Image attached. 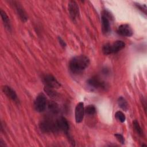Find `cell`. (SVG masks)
Returning a JSON list of instances; mask_svg holds the SVG:
<instances>
[{
	"label": "cell",
	"mask_w": 147,
	"mask_h": 147,
	"mask_svg": "<svg viewBox=\"0 0 147 147\" xmlns=\"http://www.w3.org/2000/svg\"><path fill=\"white\" fill-rule=\"evenodd\" d=\"M90 60L84 55H79L74 57L69 61V68L74 75L82 73L89 65Z\"/></svg>",
	"instance_id": "6da1fadb"
},
{
	"label": "cell",
	"mask_w": 147,
	"mask_h": 147,
	"mask_svg": "<svg viewBox=\"0 0 147 147\" xmlns=\"http://www.w3.org/2000/svg\"><path fill=\"white\" fill-rule=\"evenodd\" d=\"M125 43L121 40H117L112 44H106L102 47V51L105 55L116 53L124 48Z\"/></svg>",
	"instance_id": "7a4b0ae2"
},
{
	"label": "cell",
	"mask_w": 147,
	"mask_h": 147,
	"mask_svg": "<svg viewBox=\"0 0 147 147\" xmlns=\"http://www.w3.org/2000/svg\"><path fill=\"white\" fill-rule=\"evenodd\" d=\"M40 129L44 133H55L59 130L56 123L49 119H45L42 120L39 124Z\"/></svg>",
	"instance_id": "3957f363"
},
{
	"label": "cell",
	"mask_w": 147,
	"mask_h": 147,
	"mask_svg": "<svg viewBox=\"0 0 147 147\" xmlns=\"http://www.w3.org/2000/svg\"><path fill=\"white\" fill-rule=\"evenodd\" d=\"M87 85L92 90H104L106 87L105 83L97 76H94L87 81Z\"/></svg>",
	"instance_id": "277c9868"
},
{
	"label": "cell",
	"mask_w": 147,
	"mask_h": 147,
	"mask_svg": "<svg viewBox=\"0 0 147 147\" xmlns=\"http://www.w3.org/2000/svg\"><path fill=\"white\" fill-rule=\"evenodd\" d=\"M34 107L36 111L43 112L47 107V98L43 94H40L34 102Z\"/></svg>",
	"instance_id": "5b68a950"
},
{
	"label": "cell",
	"mask_w": 147,
	"mask_h": 147,
	"mask_svg": "<svg viewBox=\"0 0 147 147\" xmlns=\"http://www.w3.org/2000/svg\"><path fill=\"white\" fill-rule=\"evenodd\" d=\"M43 82L45 87L51 88H58L61 86L60 83L51 75H47L43 78Z\"/></svg>",
	"instance_id": "8992f818"
},
{
	"label": "cell",
	"mask_w": 147,
	"mask_h": 147,
	"mask_svg": "<svg viewBox=\"0 0 147 147\" xmlns=\"http://www.w3.org/2000/svg\"><path fill=\"white\" fill-rule=\"evenodd\" d=\"M85 113V108L83 102H79L76 106L75 110V118L77 123H80L84 118Z\"/></svg>",
	"instance_id": "52a82bcc"
},
{
	"label": "cell",
	"mask_w": 147,
	"mask_h": 147,
	"mask_svg": "<svg viewBox=\"0 0 147 147\" xmlns=\"http://www.w3.org/2000/svg\"><path fill=\"white\" fill-rule=\"evenodd\" d=\"M56 123L59 130L64 132L66 135H68L69 125L67 119L63 117H60L56 121Z\"/></svg>",
	"instance_id": "ba28073f"
},
{
	"label": "cell",
	"mask_w": 147,
	"mask_h": 147,
	"mask_svg": "<svg viewBox=\"0 0 147 147\" xmlns=\"http://www.w3.org/2000/svg\"><path fill=\"white\" fill-rule=\"evenodd\" d=\"M68 7L71 18L73 20H76V18L79 16V10L78 4L75 1H71L68 3Z\"/></svg>",
	"instance_id": "9c48e42d"
},
{
	"label": "cell",
	"mask_w": 147,
	"mask_h": 147,
	"mask_svg": "<svg viewBox=\"0 0 147 147\" xmlns=\"http://www.w3.org/2000/svg\"><path fill=\"white\" fill-rule=\"evenodd\" d=\"M117 33L122 36L130 37L133 35V30L128 24H122L117 29Z\"/></svg>",
	"instance_id": "30bf717a"
},
{
	"label": "cell",
	"mask_w": 147,
	"mask_h": 147,
	"mask_svg": "<svg viewBox=\"0 0 147 147\" xmlns=\"http://www.w3.org/2000/svg\"><path fill=\"white\" fill-rule=\"evenodd\" d=\"M102 30L104 34L108 33L110 30V23L107 16V13L105 11L102 14Z\"/></svg>",
	"instance_id": "8fae6325"
},
{
	"label": "cell",
	"mask_w": 147,
	"mask_h": 147,
	"mask_svg": "<svg viewBox=\"0 0 147 147\" xmlns=\"http://www.w3.org/2000/svg\"><path fill=\"white\" fill-rule=\"evenodd\" d=\"M13 3L15 10L20 18L22 22H26L28 20V17L22 7L17 2H13Z\"/></svg>",
	"instance_id": "7c38bea8"
},
{
	"label": "cell",
	"mask_w": 147,
	"mask_h": 147,
	"mask_svg": "<svg viewBox=\"0 0 147 147\" xmlns=\"http://www.w3.org/2000/svg\"><path fill=\"white\" fill-rule=\"evenodd\" d=\"M2 91L3 93L10 99L13 101L17 102L18 100V98L15 91L8 86H4L2 87Z\"/></svg>",
	"instance_id": "4fadbf2b"
},
{
	"label": "cell",
	"mask_w": 147,
	"mask_h": 147,
	"mask_svg": "<svg viewBox=\"0 0 147 147\" xmlns=\"http://www.w3.org/2000/svg\"><path fill=\"white\" fill-rule=\"evenodd\" d=\"M1 16L2 18V20L5 25V26L9 30H10L11 26H10V20L9 18L7 16V15L6 14V12L4 11L2 9H1Z\"/></svg>",
	"instance_id": "5bb4252c"
},
{
	"label": "cell",
	"mask_w": 147,
	"mask_h": 147,
	"mask_svg": "<svg viewBox=\"0 0 147 147\" xmlns=\"http://www.w3.org/2000/svg\"><path fill=\"white\" fill-rule=\"evenodd\" d=\"M118 104L119 107H120L122 110L126 111L128 108V104L126 99L122 96H120L118 99Z\"/></svg>",
	"instance_id": "9a60e30c"
},
{
	"label": "cell",
	"mask_w": 147,
	"mask_h": 147,
	"mask_svg": "<svg viewBox=\"0 0 147 147\" xmlns=\"http://www.w3.org/2000/svg\"><path fill=\"white\" fill-rule=\"evenodd\" d=\"M96 109L94 105H89L85 108V113L88 115H92L96 113Z\"/></svg>",
	"instance_id": "2e32d148"
},
{
	"label": "cell",
	"mask_w": 147,
	"mask_h": 147,
	"mask_svg": "<svg viewBox=\"0 0 147 147\" xmlns=\"http://www.w3.org/2000/svg\"><path fill=\"white\" fill-rule=\"evenodd\" d=\"M48 108H49V111L52 113H53V114H57L59 111L58 105L56 103L53 102L49 103Z\"/></svg>",
	"instance_id": "e0dca14e"
},
{
	"label": "cell",
	"mask_w": 147,
	"mask_h": 147,
	"mask_svg": "<svg viewBox=\"0 0 147 147\" xmlns=\"http://www.w3.org/2000/svg\"><path fill=\"white\" fill-rule=\"evenodd\" d=\"M53 89V88H49L47 87H44V91L47 94V95L52 98H55L57 96V93L56 92V91H54Z\"/></svg>",
	"instance_id": "ac0fdd59"
},
{
	"label": "cell",
	"mask_w": 147,
	"mask_h": 147,
	"mask_svg": "<svg viewBox=\"0 0 147 147\" xmlns=\"http://www.w3.org/2000/svg\"><path fill=\"white\" fill-rule=\"evenodd\" d=\"M133 127H134L135 131L137 132V133L138 135H140V136L143 135V131H142L138 122L137 120H134L133 121Z\"/></svg>",
	"instance_id": "d6986e66"
},
{
	"label": "cell",
	"mask_w": 147,
	"mask_h": 147,
	"mask_svg": "<svg viewBox=\"0 0 147 147\" xmlns=\"http://www.w3.org/2000/svg\"><path fill=\"white\" fill-rule=\"evenodd\" d=\"M115 118L121 122H124L126 119V117L125 114L121 111H118L115 114Z\"/></svg>",
	"instance_id": "ffe728a7"
},
{
	"label": "cell",
	"mask_w": 147,
	"mask_h": 147,
	"mask_svg": "<svg viewBox=\"0 0 147 147\" xmlns=\"http://www.w3.org/2000/svg\"><path fill=\"white\" fill-rule=\"evenodd\" d=\"M114 136L115 137V138H117V140L120 142L122 144H124L125 143V138L124 137H123V136L121 134H114Z\"/></svg>",
	"instance_id": "44dd1931"
},
{
	"label": "cell",
	"mask_w": 147,
	"mask_h": 147,
	"mask_svg": "<svg viewBox=\"0 0 147 147\" xmlns=\"http://www.w3.org/2000/svg\"><path fill=\"white\" fill-rule=\"evenodd\" d=\"M58 39H59V41L60 44L63 47H65L66 46V44L64 42V41L60 37H58Z\"/></svg>",
	"instance_id": "7402d4cb"
},
{
	"label": "cell",
	"mask_w": 147,
	"mask_h": 147,
	"mask_svg": "<svg viewBox=\"0 0 147 147\" xmlns=\"http://www.w3.org/2000/svg\"><path fill=\"white\" fill-rule=\"evenodd\" d=\"M3 142L2 141V140H1V141H0V146H1V147H3V146H5V144L3 143Z\"/></svg>",
	"instance_id": "603a6c76"
}]
</instances>
